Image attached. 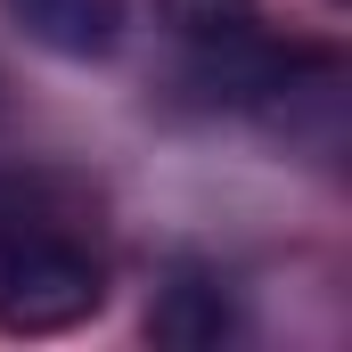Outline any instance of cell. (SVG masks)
Returning a JSON list of instances; mask_svg holds the SVG:
<instances>
[{
  "label": "cell",
  "instance_id": "6da1fadb",
  "mask_svg": "<svg viewBox=\"0 0 352 352\" xmlns=\"http://www.w3.org/2000/svg\"><path fill=\"white\" fill-rule=\"evenodd\" d=\"M98 303L107 270L74 230H0V336H66Z\"/></svg>",
  "mask_w": 352,
  "mask_h": 352
},
{
  "label": "cell",
  "instance_id": "7a4b0ae2",
  "mask_svg": "<svg viewBox=\"0 0 352 352\" xmlns=\"http://www.w3.org/2000/svg\"><path fill=\"white\" fill-rule=\"evenodd\" d=\"M8 8V25L33 41V50H50V58H115V41H123V25H131V0H0Z\"/></svg>",
  "mask_w": 352,
  "mask_h": 352
},
{
  "label": "cell",
  "instance_id": "3957f363",
  "mask_svg": "<svg viewBox=\"0 0 352 352\" xmlns=\"http://www.w3.org/2000/svg\"><path fill=\"white\" fill-rule=\"evenodd\" d=\"M238 320H230V295L205 278V270H173V287L148 303V336L156 344H173V352H205V344H221Z\"/></svg>",
  "mask_w": 352,
  "mask_h": 352
},
{
  "label": "cell",
  "instance_id": "277c9868",
  "mask_svg": "<svg viewBox=\"0 0 352 352\" xmlns=\"http://www.w3.org/2000/svg\"><path fill=\"white\" fill-rule=\"evenodd\" d=\"M156 16L173 25L180 41H197V50L254 33V0H156Z\"/></svg>",
  "mask_w": 352,
  "mask_h": 352
}]
</instances>
